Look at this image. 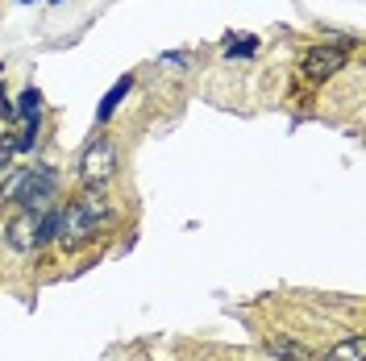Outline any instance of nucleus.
I'll list each match as a JSON object with an SVG mask.
<instances>
[{
    "mask_svg": "<svg viewBox=\"0 0 366 361\" xmlns=\"http://www.w3.org/2000/svg\"><path fill=\"white\" fill-rule=\"evenodd\" d=\"M109 220H113V208H109V195H104V183H88V191L71 203V208H63V233L59 237L67 245H84Z\"/></svg>",
    "mask_w": 366,
    "mask_h": 361,
    "instance_id": "obj_1",
    "label": "nucleus"
},
{
    "mask_svg": "<svg viewBox=\"0 0 366 361\" xmlns=\"http://www.w3.org/2000/svg\"><path fill=\"white\" fill-rule=\"evenodd\" d=\"M59 195V175H54V166H29V171H21V187H17V195H13V203L17 208H25V212H42V208H50V200Z\"/></svg>",
    "mask_w": 366,
    "mask_h": 361,
    "instance_id": "obj_2",
    "label": "nucleus"
},
{
    "mask_svg": "<svg viewBox=\"0 0 366 361\" xmlns=\"http://www.w3.org/2000/svg\"><path fill=\"white\" fill-rule=\"evenodd\" d=\"M113 166H117V146L109 137H96V141H88V150H84V158H79V179L104 183L113 175Z\"/></svg>",
    "mask_w": 366,
    "mask_h": 361,
    "instance_id": "obj_3",
    "label": "nucleus"
},
{
    "mask_svg": "<svg viewBox=\"0 0 366 361\" xmlns=\"http://www.w3.org/2000/svg\"><path fill=\"white\" fill-rule=\"evenodd\" d=\"M304 75L308 79H333L337 71L345 67V50H337V46H312V50H304Z\"/></svg>",
    "mask_w": 366,
    "mask_h": 361,
    "instance_id": "obj_4",
    "label": "nucleus"
},
{
    "mask_svg": "<svg viewBox=\"0 0 366 361\" xmlns=\"http://www.w3.org/2000/svg\"><path fill=\"white\" fill-rule=\"evenodd\" d=\"M4 241H9V249H17V253L38 249V212H25L21 208V216L4 228Z\"/></svg>",
    "mask_w": 366,
    "mask_h": 361,
    "instance_id": "obj_5",
    "label": "nucleus"
},
{
    "mask_svg": "<svg viewBox=\"0 0 366 361\" xmlns=\"http://www.w3.org/2000/svg\"><path fill=\"white\" fill-rule=\"evenodd\" d=\"M13 116H21L25 125H42V91H38V88H25L21 100L13 104Z\"/></svg>",
    "mask_w": 366,
    "mask_h": 361,
    "instance_id": "obj_6",
    "label": "nucleus"
},
{
    "mask_svg": "<svg viewBox=\"0 0 366 361\" xmlns=\"http://www.w3.org/2000/svg\"><path fill=\"white\" fill-rule=\"evenodd\" d=\"M129 88H134V75H121V79L113 83V91H109V96L100 100V108H96V121H109V116L117 113V104H121V100L129 96Z\"/></svg>",
    "mask_w": 366,
    "mask_h": 361,
    "instance_id": "obj_7",
    "label": "nucleus"
},
{
    "mask_svg": "<svg viewBox=\"0 0 366 361\" xmlns=\"http://www.w3.org/2000/svg\"><path fill=\"white\" fill-rule=\"evenodd\" d=\"M325 361H366V337L342 340L337 349H329V357H325Z\"/></svg>",
    "mask_w": 366,
    "mask_h": 361,
    "instance_id": "obj_8",
    "label": "nucleus"
},
{
    "mask_svg": "<svg viewBox=\"0 0 366 361\" xmlns=\"http://www.w3.org/2000/svg\"><path fill=\"white\" fill-rule=\"evenodd\" d=\"M63 233V208H54V212H46V216H38V245H46V241H54Z\"/></svg>",
    "mask_w": 366,
    "mask_h": 361,
    "instance_id": "obj_9",
    "label": "nucleus"
},
{
    "mask_svg": "<svg viewBox=\"0 0 366 361\" xmlns=\"http://www.w3.org/2000/svg\"><path fill=\"white\" fill-rule=\"evenodd\" d=\"M267 349H271L274 357H283V361H308V349L296 345V340H287V337H274Z\"/></svg>",
    "mask_w": 366,
    "mask_h": 361,
    "instance_id": "obj_10",
    "label": "nucleus"
},
{
    "mask_svg": "<svg viewBox=\"0 0 366 361\" xmlns=\"http://www.w3.org/2000/svg\"><path fill=\"white\" fill-rule=\"evenodd\" d=\"M254 50H258V42H254V38H246V42H229V46H225L229 59H237V54H242V59H250Z\"/></svg>",
    "mask_w": 366,
    "mask_h": 361,
    "instance_id": "obj_11",
    "label": "nucleus"
},
{
    "mask_svg": "<svg viewBox=\"0 0 366 361\" xmlns=\"http://www.w3.org/2000/svg\"><path fill=\"white\" fill-rule=\"evenodd\" d=\"M13 154H17V146H13V137H4V141H0V175L13 166Z\"/></svg>",
    "mask_w": 366,
    "mask_h": 361,
    "instance_id": "obj_12",
    "label": "nucleus"
},
{
    "mask_svg": "<svg viewBox=\"0 0 366 361\" xmlns=\"http://www.w3.org/2000/svg\"><path fill=\"white\" fill-rule=\"evenodd\" d=\"M162 63H167V67H171V63H175V67H183V63H187V54H183V50H175V54H162Z\"/></svg>",
    "mask_w": 366,
    "mask_h": 361,
    "instance_id": "obj_13",
    "label": "nucleus"
},
{
    "mask_svg": "<svg viewBox=\"0 0 366 361\" xmlns=\"http://www.w3.org/2000/svg\"><path fill=\"white\" fill-rule=\"evenodd\" d=\"M0 100H4V67H0Z\"/></svg>",
    "mask_w": 366,
    "mask_h": 361,
    "instance_id": "obj_14",
    "label": "nucleus"
},
{
    "mask_svg": "<svg viewBox=\"0 0 366 361\" xmlns=\"http://www.w3.org/2000/svg\"><path fill=\"white\" fill-rule=\"evenodd\" d=\"M17 4H38V0H17Z\"/></svg>",
    "mask_w": 366,
    "mask_h": 361,
    "instance_id": "obj_15",
    "label": "nucleus"
},
{
    "mask_svg": "<svg viewBox=\"0 0 366 361\" xmlns=\"http://www.w3.org/2000/svg\"><path fill=\"white\" fill-rule=\"evenodd\" d=\"M50 4H59V0H50Z\"/></svg>",
    "mask_w": 366,
    "mask_h": 361,
    "instance_id": "obj_16",
    "label": "nucleus"
}]
</instances>
